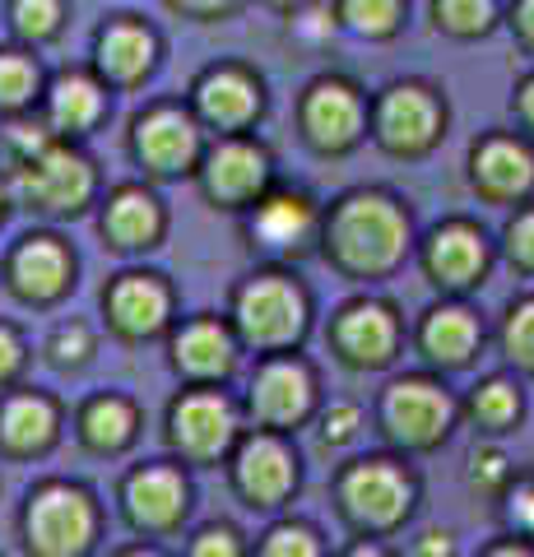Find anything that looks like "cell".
I'll use <instances>...</instances> for the list:
<instances>
[{
  "instance_id": "obj_1",
  "label": "cell",
  "mask_w": 534,
  "mask_h": 557,
  "mask_svg": "<svg viewBox=\"0 0 534 557\" xmlns=\"http://www.w3.org/2000/svg\"><path fill=\"white\" fill-rule=\"evenodd\" d=\"M409 251V214L386 190H358L331 219V256L358 278L390 274Z\"/></svg>"
},
{
  "instance_id": "obj_2",
  "label": "cell",
  "mask_w": 534,
  "mask_h": 557,
  "mask_svg": "<svg viewBox=\"0 0 534 557\" xmlns=\"http://www.w3.org/2000/svg\"><path fill=\"white\" fill-rule=\"evenodd\" d=\"M446 135V102L433 84H390L376 102V145L395 159H423Z\"/></svg>"
},
{
  "instance_id": "obj_3",
  "label": "cell",
  "mask_w": 534,
  "mask_h": 557,
  "mask_svg": "<svg viewBox=\"0 0 534 557\" xmlns=\"http://www.w3.org/2000/svg\"><path fill=\"white\" fill-rule=\"evenodd\" d=\"M339 502H344V516H349L358 530L382 534V530L405 525V516L413 511V479L405 465L376 456L344 474Z\"/></svg>"
},
{
  "instance_id": "obj_4",
  "label": "cell",
  "mask_w": 534,
  "mask_h": 557,
  "mask_svg": "<svg viewBox=\"0 0 534 557\" xmlns=\"http://www.w3.org/2000/svg\"><path fill=\"white\" fill-rule=\"evenodd\" d=\"M456 399L446 386L427 376H405L395 381L382 399V418H386V432L405 450H437L456 428Z\"/></svg>"
},
{
  "instance_id": "obj_5",
  "label": "cell",
  "mask_w": 534,
  "mask_h": 557,
  "mask_svg": "<svg viewBox=\"0 0 534 557\" xmlns=\"http://www.w3.org/2000/svg\"><path fill=\"white\" fill-rule=\"evenodd\" d=\"M470 186L488 205H525L534 196V145L525 135L493 131L470 149Z\"/></svg>"
},
{
  "instance_id": "obj_6",
  "label": "cell",
  "mask_w": 534,
  "mask_h": 557,
  "mask_svg": "<svg viewBox=\"0 0 534 557\" xmlns=\"http://www.w3.org/2000/svg\"><path fill=\"white\" fill-rule=\"evenodd\" d=\"M493 270V242L479 223L451 219L427 233L423 242V274L446 293H470Z\"/></svg>"
},
{
  "instance_id": "obj_7",
  "label": "cell",
  "mask_w": 534,
  "mask_h": 557,
  "mask_svg": "<svg viewBox=\"0 0 534 557\" xmlns=\"http://www.w3.org/2000/svg\"><path fill=\"white\" fill-rule=\"evenodd\" d=\"M94 190V172L89 163L71 149H42L38 159H24L20 168V196L28 200V209H47V214H65L89 200Z\"/></svg>"
},
{
  "instance_id": "obj_8",
  "label": "cell",
  "mask_w": 534,
  "mask_h": 557,
  "mask_svg": "<svg viewBox=\"0 0 534 557\" xmlns=\"http://www.w3.org/2000/svg\"><path fill=\"white\" fill-rule=\"evenodd\" d=\"M94 534L89 497L75 487H47L28 507V544L42 557H75Z\"/></svg>"
},
{
  "instance_id": "obj_9",
  "label": "cell",
  "mask_w": 534,
  "mask_h": 557,
  "mask_svg": "<svg viewBox=\"0 0 534 557\" xmlns=\"http://www.w3.org/2000/svg\"><path fill=\"white\" fill-rule=\"evenodd\" d=\"M302 293L288 284L280 274H265L256 278L251 288H243L237 298V321H243L247 339L265 344V348H280V344H293L302 335Z\"/></svg>"
},
{
  "instance_id": "obj_10",
  "label": "cell",
  "mask_w": 534,
  "mask_h": 557,
  "mask_svg": "<svg viewBox=\"0 0 534 557\" xmlns=\"http://www.w3.org/2000/svg\"><path fill=\"white\" fill-rule=\"evenodd\" d=\"M363 126H368V108L353 84L344 79H321L302 102V131L325 153L353 149L363 139Z\"/></svg>"
},
{
  "instance_id": "obj_11",
  "label": "cell",
  "mask_w": 534,
  "mask_h": 557,
  "mask_svg": "<svg viewBox=\"0 0 534 557\" xmlns=\"http://www.w3.org/2000/svg\"><path fill=\"white\" fill-rule=\"evenodd\" d=\"M335 348L353 368H386L400 348V321L386 302H353L335 321Z\"/></svg>"
},
{
  "instance_id": "obj_12",
  "label": "cell",
  "mask_w": 534,
  "mask_h": 557,
  "mask_svg": "<svg viewBox=\"0 0 534 557\" xmlns=\"http://www.w3.org/2000/svg\"><path fill=\"white\" fill-rule=\"evenodd\" d=\"M419 344H423V358L433 362V368L460 372V368H470V362L479 358V348H484V321H479L470 307H460V302L433 307L423 317Z\"/></svg>"
},
{
  "instance_id": "obj_13",
  "label": "cell",
  "mask_w": 534,
  "mask_h": 557,
  "mask_svg": "<svg viewBox=\"0 0 534 557\" xmlns=\"http://www.w3.org/2000/svg\"><path fill=\"white\" fill-rule=\"evenodd\" d=\"M265 186V153L251 145H219L204 168V190L219 205H247L251 196H261Z\"/></svg>"
},
{
  "instance_id": "obj_14",
  "label": "cell",
  "mask_w": 534,
  "mask_h": 557,
  "mask_svg": "<svg viewBox=\"0 0 534 557\" xmlns=\"http://www.w3.org/2000/svg\"><path fill=\"white\" fill-rule=\"evenodd\" d=\"M135 149L153 172H182L196 159V126L182 112L159 108L135 126Z\"/></svg>"
},
{
  "instance_id": "obj_15",
  "label": "cell",
  "mask_w": 534,
  "mask_h": 557,
  "mask_svg": "<svg viewBox=\"0 0 534 557\" xmlns=\"http://www.w3.org/2000/svg\"><path fill=\"white\" fill-rule=\"evenodd\" d=\"M251 409L261 423H298L312 409V376L298 362H270L251 386Z\"/></svg>"
},
{
  "instance_id": "obj_16",
  "label": "cell",
  "mask_w": 534,
  "mask_h": 557,
  "mask_svg": "<svg viewBox=\"0 0 534 557\" xmlns=\"http://www.w3.org/2000/svg\"><path fill=\"white\" fill-rule=\"evenodd\" d=\"M172 437L191 456H214V450L233 437V413L219 395H191L172 413Z\"/></svg>"
},
{
  "instance_id": "obj_17",
  "label": "cell",
  "mask_w": 534,
  "mask_h": 557,
  "mask_svg": "<svg viewBox=\"0 0 534 557\" xmlns=\"http://www.w3.org/2000/svg\"><path fill=\"white\" fill-rule=\"evenodd\" d=\"M237 483H243V493L251 502H261V507H274L288 487H293V460L280 442L270 437H256L243 446V456H237Z\"/></svg>"
},
{
  "instance_id": "obj_18",
  "label": "cell",
  "mask_w": 534,
  "mask_h": 557,
  "mask_svg": "<svg viewBox=\"0 0 534 557\" xmlns=\"http://www.w3.org/2000/svg\"><path fill=\"white\" fill-rule=\"evenodd\" d=\"M126 502H131L135 525L167 530V525H177V516L186 511V487L172 469H145V474L131 479Z\"/></svg>"
},
{
  "instance_id": "obj_19",
  "label": "cell",
  "mask_w": 534,
  "mask_h": 557,
  "mask_svg": "<svg viewBox=\"0 0 534 557\" xmlns=\"http://www.w3.org/2000/svg\"><path fill=\"white\" fill-rule=\"evenodd\" d=\"M65 278H71V260H65V251L51 237H28L20 256H14V288L33 302L57 298Z\"/></svg>"
},
{
  "instance_id": "obj_20",
  "label": "cell",
  "mask_w": 534,
  "mask_h": 557,
  "mask_svg": "<svg viewBox=\"0 0 534 557\" xmlns=\"http://www.w3.org/2000/svg\"><path fill=\"white\" fill-rule=\"evenodd\" d=\"M464 413H470V423L484 432V437H507V432H516L525 418V395L511 376H488L470 391Z\"/></svg>"
},
{
  "instance_id": "obj_21",
  "label": "cell",
  "mask_w": 534,
  "mask_h": 557,
  "mask_svg": "<svg viewBox=\"0 0 534 557\" xmlns=\"http://www.w3.org/2000/svg\"><path fill=\"white\" fill-rule=\"evenodd\" d=\"M196 98H200V112L214 126H247L256 108H261V94H256V84L243 70H214V75H204Z\"/></svg>"
},
{
  "instance_id": "obj_22",
  "label": "cell",
  "mask_w": 534,
  "mask_h": 557,
  "mask_svg": "<svg viewBox=\"0 0 534 557\" xmlns=\"http://www.w3.org/2000/svg\"><path fill=\"white\" fill-rule=\"evenodd\" d=\"M167 311V293L145 274H131L112 288V321L126 330V335H149V330L163 325Z\"/></svg>"
},
{
  "instance_id": "obj_23",
  "label": "cell",
  "mask_w": 534,
  "mask_h": 557,
  "mask_svg": "<svg viewBox=\"0 0 534 557\" xmlns=\"http://www.w3.org/2000/svg\"><path fill=\"white\" fill-rule=\"evenodd\" d=\"M153 61V38L140 28V24H112L108 33H102V42H98V65H102V75L108 79H140L145 70Z\"/></svg>"
},
{
  "instance_id": "obj_24",
  "label": "cell",
  "mask_w": 534,
  "mask_h": 557,
  "mask_svg": "<svg viewBox=\"0 0 534 557\" xmlns=\"http://www.w3.org/2000/svg\"><path fill=\"white\" fill-rule=\"evenodd\" d=\"M316 233V214L302 196H274L256 209V237L265 247H302Z\"/></svg>"
},
{
  "instance_id": "obj_25",
  "label": "cell",
  "mask_w": 534,
  "mask_h": 557,
  "mask_svg": "<svg viewBox=\"0 0 534 557\" xmlns=\"http://www.w3.org/2000/svg\"><path fill=\"white\" fill-rule=\"evenodd\" d=\"M51 432H57V413H51L47 399H10L5 409H0V442H5L10 450H20V456H28V450H42L51 442Z\"/></svg>"
},
{
  "instance_id": "obj_26",
  "label": "cell",
  "mask_w": 534,
  "mask_h": 557,
  "mask_svg": "<svg viewBox=\"0 0 534 557\" xmlns=\"http://www.w3.org/2000/svg\"><path fill=\"white\" fill-rule=\"evenodd\" d=\"M102 228H108V237L116 247H149V242L159 237L163 219H159V205H153L145 190H122V196L108 205Z\"/></svg>"
},
{
  "instance_id": "obj_27",
  "label": "cell",
  "mask_w": 534,
  "mask_h": 557,
  "mask_svg": "<svg viewBox=\"0 0 534 557\" xmlns=\"http://www.w3.org/2000/svg\"><path fill=\"white\" fill-rule=\"evenodd\" d=\"M177 362L191 376H219L233 368V344L214 321H196L191 330H182L177 339Z\"/></svg>"
},
{
  "instance_id": "obj_28",
  "label": "cell",
  "mask_w": 534,
  "mask_h": 557,
  "mask_svg": "<svg viewBox=\"0 0 534 557\" xmlns=\"http://www.w3.org/2000/svg\"><path fill=\"white\" fill-rule=\"evenodd\" d=\"M102 112V94L94 79L84 75H65L57 79V89H51V126L57 131H89Z\"/></svg>"
},
{
  "instance_id": "obj_29",
  "label": "cell",
  "mask_w": 534,
  "mask_h": 557,
  "mask_svg": "<svg viewBox=\"0 0 534 557\" xmlns=\"http://www.w3.org/2000/svg\"><path fill=\"white\" fill-rule=\"evenodd\" d=\"M497 14H502V5H497V0H433L437 28L446 33V38H460V42L493 33Z\"/></svg>"
},
{
  "instance_id": "obj_30",
  "label": "cell",
  "mask_w": 534,
  "mask_h": 557,
  "mask_svg": "<svg viewBox=\"0 0 534 557\" xmlns=\"http://www.w3.org/2000/svg\"><path fill=\"white\" fill-rule=\"evenodd\" d=\"M405 0H339V20L344 28H353L358 38H372V42H386L400 33L405 24Z\"/></svg>"
},
{
  "instance_id": "obj_31",
  "label": "cell",
  "mask_w": 534,
  "mask_h": 557,
  "mask_svg": "<svg viewBox=\"0 0 534 557\" xmlns=\"http://www.w3.org/2000/svg\"><path fill=\"white\" fill-rule=\"evenodd\" d=\"M497 344H502V358L511 362L521 376H534V293L516 298L497 330Z\"/></svg>"
},
{
  "instance_id": "obj_32",
  "label": "cell",
  "mask_w": 534,
  "mask_h": 557,
  "mask_svg": "<svg viewBox=\"0 0 534 557\" xmlns=\"http://www.w3.org/2000/svg\"><path fill=\"white\" fill-rule=\"evenodd\" d=\"M131 432H135V413L122 405V399H98V405L84 413V437H89L94 450L126 446Z\"/></svg>"
},
{
  "instance_id": "obj_33",
  "label": "cell",
  "mask_w": 534,
  "mask_h": 557,
  "mask_svg": "<svg viewBox=\"0 0 534 557\" xmlns=\"http://www.w3.org/2000/svg\"><path fill=\"white\" fill-rule=\"evenodd\" d=\"M502 256L511 270H521L534 278V200L516 205V214L507 219L502 228Z\"/></svg>"
},
{
  "instance_id": "obj_34",
  "label": "cell",
  "mask_w": 534,
  "mask_h": 557,
  "mask_svg": "<svg viewBox=\"0 0 534 557\" xmlns=\"http://www.w3.org/2000/svg\"><path fill=\"white\" fill-rule=\"evenodd\" d=\"M38 94V70L20 51H0V108H24Z\"/></svg>"
},
{
  "instance_id": "obj_35",
  "label": "cell",
  "mask_w": 534,
  "mask_h": 557,
  "mask_svg": "<svg viewBox=\"0 0 534 557\" xmlns=\"http://www.w3.org/2000/svg\"><path fill=\"white\" fill-rule=\"evenodd\" d=\"M511 479H516V469H511V460L497 446H479L474 456H470V483L479 487V493L502 497L507 487H511Z\"/></svg>"
},
{
  "instance_id": "obj_36",
  "label": "cell",
  "mask_w": 534,
  "mask_h": 557,
  "mask_svg": "<svg viewBox=\"0 0 534 557\" xmlns=\"http://www.w3.org/2000/svg\"><path fill=\"white\" fill-rule=\"evenodd\" d=\"M57 24H61V0H14V28L24 38L42 42L57 33Z\"/></svg>"
},
{
  "instance_id": "obj_37",
  "label": "cell",
  "mask_w": 534,
  "mask_h": 557,
  "mask_svg": "<svg viewBox=\"0 0 534 557\" xmlns=\"http://www.w3.org/2000/svg\"><path fill=\"white\" fill-rule=\"evenodd\" d=\"M502 502H507L511 534H525V539H534V474H525V479H511V487L502 493Z\"/></svg>"
},
{
  "instance_id": "obj_38",
  "label": "cell",
  "mask_w": 534,
  "mask_h": 557,
  "mask_svg": "<svg viewBox=\"0 0 534 557\" xmlns=\"http://www.w3.org/2000/svg\"><path fill=\"white\" fill-rule=\"evenodd\" d=\"M265 557H321V548L307 530H274L265 544Z\"/></svg>"
},
{
  "instance_id": "obj_39",
  "label": "cell",
  "mask_w": 534,
  "mask_h": 557,
  "mask_svg": "<svg viewBox=\"0 0 534 557\" xmlns=\"http://www.w3.org/2000/svg\"><path fill=\"white\" fill-rule=\"evenodd\" d=\"M507 24H511V38H516V47H521L525 57H534V0H511Z\"/></svg>"
},
{
  "instance_id": "obj_40",
  "label": "cell",
  "mask_w": 534,
  "mask_h": 557,
  "mask_svg": "<svg viewBox=\"0 0 534 557\" xmlns=\"http://www.w3.org/2000/svg\"><path fill=\"white\" fill-rule=\"evenodd\" d=\"M358 423H363V413H358L353 405H339L325 413V442H353Z\"/></svg>"
},
{
  "instance_id": "obj_41",
  "label": "cell",
  "mask_w": 534,
  "mask_h": 557,
  "mask_svg": "<svg viewBox=\"0 0 534 557\" xmlns=\"http://www.w3.org/2000/svg\"><path fill=\"white\" fill-rule=\"evenodd\" d=\"M413 557H456V534L451 530H423L419 544H413Z\"/></svg>"
},
{
  "instance_id": "obj_42",
  "label": "cell",
  "mask_w": 534,
  "mask_h": 557,
  "mask_svg": "<svg viewBox=\"0 0 534 557\" xmlns=\"http://www.w3.org/2000/svg\"><path fill=\"white\" fill-rule=\"evenodd\" d=\"M196 557H243V553H237V539L228 530H204L196 544Z\"/></svg>"
},
{
  "instance_id": "obj_43",
  "label": "cell",
  "mask_w": 534,
  "mask_h": 557,
  "mask_svg": "<svg viewBox=\"0 0 534 557\" xmlns=\"http://www.w3.org/2000/svg\"><path fill=\"white\" fill-rule=\"evenodd\" d=\"M511 112H516V121H521V131H530V135H534V70H530V75H525L521 84H516Z\"/></svg>"
},
{
  "instance_id": "obj_44",
  "label": "cell",
  "mask_w": 534,
  "mask_h": 557,
  "mask_svg": "<svg viewBox=\"0 0 534 557\" xmlns=\"http://www.w3.org/2000/svg\"><path fill=\"white\" fill-rule=\"evenodd\" d=\"M479 557H534V539L525 534H511V539H497V544H488Z\"/></svg>"
},
{
  "instance_id": "obj_45",
  "label": "cell",
  "mask_w": 534,
  "mask_h": 557,
  "mask_svg": "<svg viewBox=\"0 0 534 557\" xmlns=\"http://www.w3.org/2000/svg\"><path fill=\"white\" fill-rule=\"evenodd\" d=\"M14 368H20V339L10 330H0V381H10Z\"/></svg>"
},
{
  "instance_id": "obj_46",
  "label": "cell",
  "mask_w": 534,
  "mask_h": 557,
  "mask_svg": "<svg viewBox=\"0 0 534 557\" xmlns=\"http://www.w3.org/2000/svg\"><path fill=\"white\" fill-rule=\"evenodd\" d=\"M167 5L182 14H223V10H233L237 0H167Z\"/></svg>"
},
{
  "instance_id": "obj_47",
  "label": "cell",
  "mask_w": 534,
  "mask_h": 557,
  "mask_svg": "<svg viewBox=\"0 0 534 557\" xmlns=\"http://www.w3.org/2000/svg\"><path fill=\"white\" fill-rule=\"evenodd\" d=\"M349 557H386V553H382V548H372V544H358Z\"/></svg>"
},
{
  "instance_id": "obj_48",
  "label": "cell",
  "mask_w": 534,
  "mask_h": 557,
  "mask_svg": "<svg viewBox=\"0 0 534 557\" xmlns=\"http://www.w3.org/2000/svg\"><path fill=\"white\" fill-rule=\"evenodd\" d=\"M131 557H153V553H131Z\"/></svg>"
},
{
  "instance_id": "obj_49",
  "label": "cell",
  "mask_w": 534,
  "mask_h": 557,
  "mask_svg": "<svg viewBox=\"0 0 534 557\" xmlns=\"http://www.w3.org/2000/svg\"><path fill=\"white\" fill-rule=\"evenodd\" d=\"M274 5H288V0H274Z\"/></svg>"
}]
</instances>
